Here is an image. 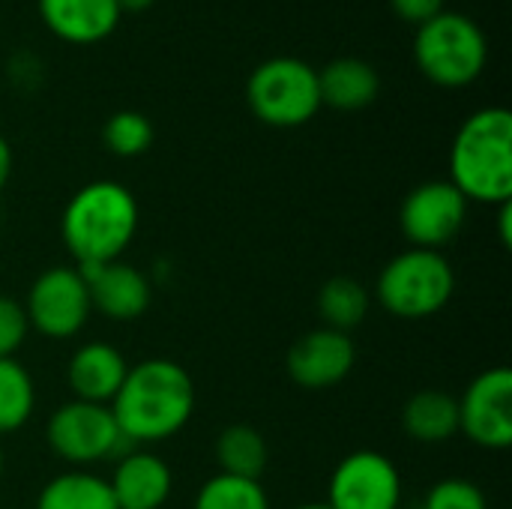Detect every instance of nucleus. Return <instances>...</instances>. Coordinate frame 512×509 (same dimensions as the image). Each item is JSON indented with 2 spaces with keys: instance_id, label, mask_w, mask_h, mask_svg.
Returning a JSON list of instances; mask_svg holds the SVG:
<instances>
[{
  "instance_id": "obj_12",
  "label": "nucleus",
  "mask_w": 512,
  "mask_h": 509,
  "mask_svg": "<svg viewBox=\"0 0 512 509\" xmlns=\"http://www.w3.org/2000/svg\"><path fill=\"white\" fill-rule=\"evenodd\" d=\"M354 363H357V348L351 336L330 327L309 330L291 345L285 357L288 378L309 393L339 387L351 375Z\"/></svg>"
},
{
  "instance_id": "obj_7",
  "label": "nucleus",
  "mask_w": 512,
  "mask_h": 509,
  "mask_svg": "<svg viewBox=\"0 0 512 509\" xmlns=\"http://www.w3.org/2000/svg\"><path fill=\"white\" fill-rule=\"evenodd\" d=\"M45 441L57 459L87 471L105 459H120L132 444L123 438L108 405L72 399L60 405L45 423Z\"/></svg>"
},
{
  "instance_id": "obj_8",
  "label": "nucleus",
  "mask_w": 512,
  "mask_h": 509,
  "mask_svg": "<svg viewBox=\"0 0 512 509\" xmlns=\"http://www.w3.org/2000/svg\"><path fill=\"white\" fill-rule=\"evenodd\" d=\"M27 324L45 339H72L90 321V291L78 267L42 270L21 303Z\"/></svg>"
},
{
  "instance_id": "obj_3",
  "label": "nucleus",
  "mask_w": 512,
  "mask_h": 509,
  "mask_svg": "<svg viewBox=\"0 0 512 509\" xmlns=\"http://www.w3.org/2000/svg\"><path fill=\"white\" fill-rule=\"evenodd\" d=\"M450 183L477 204L512 201V114L501 105L474 111L450 147Z\"/></svg>"
},
{
  "instance_id": "obj_21",
  "label": "nucleus",
  "mask_w": 512,
  "mask_h": 509,
  "mask_svg": "<svg viewBox=\"0 0 512 509\" xmlns=\"http://www.w3.org/2000/svg\"><path fill=\"white\" fill-rule=\"evenodd\" d=\"M369 303L372 297L366 285L351 276H333L318 291V312L324 318V327L339 333H351L354 327H360L369 315Z\"/></svg>"
},
{
  "instance_id": "obj_5",
  "label": "nucleus",
  "mask_w": 512,
  "mask_h": 509,
  "mask_svg": "<svg viewBox=\"0 0 512 509\" xmlns=\"http://www.w3.org/2000/svg\"><path fill=\"white\" fill-rule=\"evenodd\" d=\"M414 60L432 84L459 90L483 75L489 60V42L474 18L444 9L417 27Z\"/></svg>"
},
{
  "instance_id": "obj_13",
  "label": "nucleus",
  "mask_w": 512,
  "mask_h": 509,
  "mask_svg": "<svg viewBox=\"0 0 512 509\" xmlns=\"http://www.w3.org/2000/svg\"><path fill=\"white\" fill-rule=\"evenodd\" d=\"M81 273L87 279L93 312L105 315L108 321L126 324V321L141 318L150 309V300H153L150 279L138 267L126 264L123 258L99 264V267H84Z\"/></svg>"
},
{
  "instance_id": "obj_10",
  "label": "nucleus",
  "mask_w": 512,
  "mask_h": 509,
  "mask_svg": "<svg viewBox=\"0 0 512 509\" xmlns=\"http://www.w3.org/2000/svg\"><path fill=\"white\" fill-rule=\"evenodd\" d=\"M459 402V432L483 450H507L512 444V372L492 366L480 372Z\"/></svg>"
},
{
  "instance_id": "obj_16",
  "label": "nucleus",
  "mask_w": 512,
  "mask_h": 509,
  "mask_svg": "<svg viewBox=\"0 0 512 509\" xmlns=\"http://www.w3.org/2000/svg\"><path fill=\"white\" fill-rule=\"evenodd\" d=\"M126 372H129V363L114 345L87 342L72 354L69 369H66V381H69L72 399L111 405Z\"/></svg>"
},
{
  "instance_id": "obj_19",
  "label": "nucleus",
  "mask_w": 512,
  "mask_h": 509,
  "mask_svg": "<svg viewBox=\"0 0 512 509\" xmlns=\"http://www.w3.org/2000/svg\"><path fill=\"white\" fill-rule=\"evenodd\" d=\"M36 509H117V504L105 477L72 468L42 486Z\"/></svg>"
},
{
  "instance_id": "obj_27",
  "label": "nucleus",
  "mask_w": 512,
  "mask_h": 509,
  "mask_svg": "<svg viewBox=\"0 0 512 509\" xmlns=\"http://www.w3.org/2000/svg\"><path fill=\"white\" fill-rule=\"evenodd\" d=\"M444 3H447V0H390L393 12H396L402 21L414 24V27L426 24V21L435 18L438 12H444Z\"/></svg>"
},
{
  "instance_id": "obj_31",
  "label": "nucleus",
  "mask_w": 512,
  "mask_h": 509,
  "mask_svg": "<svg viewBox=\"0 0 512 509\" xmlns=\"http://www.w3.org/2000/svg\"><path fill=\"white\" fill-rule=\"evenodd\" d=\"M294 509H330L327 504H303V507H294Z\"/></svg>"
},
{
  "instance_id": "obj_15",
  "label": "nucleus",
  "mask_w": 512,
  "mask_h": 509,
  "mask_svg": "<svg viewBox=\"0 0 512 509\" xmlns=\"http://www.w3.org/2000/svg\"><path fill=\"white\" fill-rule=\"evenodd\" d=\"M36 9L48 33L69 45L105 42L123 18L117 0H36Z\"/></svg>"
},
{
  "instance_id": "obj_25",
  "label": "nucleus",
  "mask_w": 512,
  "mask_h": 509,
  "mask_svg": "<svg viewBox=\"0 0 512 509\" xmlns=\"http://www.w3.org/2000/svg\"><path fill=\"white\" fill-rule=\"evenodd\" d=\"M423 509H489V504L477 483L465 477H447L429 489Z\"/></svg>"
},
{
  "instance_id": "obj_28",
  "label": "nucleus",
  "mask_w": 512,
  "mask_h": 509,
  "mask_svg": "<svg viewBox=\"0 0 512 509\" xmlns=\"http://www.w3.org/2000/svg\"><path fill=\"white\" fill-rule=\"evenodd\" d=\"M498 237H501V246L510 249L512 243V201L498 207Z\"/></svg>"
},
{
  "instance_id": "obj_9",
  "label": "nucleus",
  "mask_w": 512,
  "mask_h": 509,
  "mask_svg": "<svg viewBox=\"0 0 512 509\" xmlns=\"http://www.w3.org/2000/svg\"><path fill=\"white\" fill-rule=\"evenodd\" d=\"M468 219V198L450 180H429L414 186L399 210V228L414 249L441 252L450 246Z\"/></svg>"
},
{
  "instance_id": "obj_20",
  "label": "nucleus",
  "mask_w": 512,
  "mask_h": 509,
  "mask_svg": "<svg viewBox=\"0 0 512 509\" xmlns=\"http://www.w3.org/2000/svg\"><path fill=\"white\" fill-rule=\"evenodd\" d=\"M270 450L267 441L258 429L237 423L219 432L216 438V465L219 474L228 477H240V480H261L264 468H267Z\"/></svg>"
},
{
  "instance_id": "obj_4",
  "label": "nucleus",
  "mask_w": 512,
  "mask_h": 509,
  "mask_svg": "<svg viewBox=\"0 0 512 509\" xmlns=\"http://www.w3.org/2000/svg\"><path fill=\"white\" fill-rule=\"evenodd\" d=\"M456 291L453 264L435 249H405L384 264L375 282L381 309L402 321H426L447 309Z\"/></svg>"
},
{
  "instance_id": "obj_22",
  "label": "nucleus",
  "mask_w": 512,
  "mask_h": 509,
  "mask_svg": "<svg viewBox=\"0 0 512 509\" xmlns=\"http://www.w3.org/2000/svg\"><path fill=\"white\" fill-rule=\"evenodd\" d=\"M36 405V387L30 372L15 360L3 357L0 360V438L18 432Z\"/></svg>"
},
{
  "instance_id": "obj_18",
  "label": "nucleus",
  "mask_w": 512,
  "mask_h": 509,
  "mask_svg": "<svg viewBox=\"0 0 512 509\" xmlns=\"http://www.w3.org/2000/svg\"><path fill=\"white\" fill-rule=\"evenodd\" d=\"M402 429L417 444H444L459 435V402L441 390L414 393L402 408Z\"/></svg>"
},
{
  "instance_id": "obj_30",
  "label": "nucleus",
  "mask_w": 512,
  "mask_h": 509,
  "mask_svg": "<svg viewBox=\"0 0 512 509\" xmlns=\"http://www.w3.org/2000/svg\"><path fill=\"white\" fill-rule=\"evenodd\" d=\"M156 0H117V6H120V12H144V9H150Z\"/></svg>"
},
{
  "instance_id": "obj_2",
  "label": "nucleus",
  "mask_w": 512,
  "mask_h": 509,
  "mask_svg": "<svg viewBox=\"0 0 512 509\" xmlns=\"http://www.w3.org/2000/svg\"><path fill=\"white\" fill-rule=\"evenodd\" d=\"M138 219V201L123 183L93 180L69 198L60 234L69 255L84 270L120 261L138 234Z\"/></svg>"
},
{
  "instance_id": "obj_29",
  "label": "nucleus",
  "mask_w": 512,
  "mask_h": 509,
  "mask_svg": "<svg viewBox=\"0 0 512 509\" xmlns=\"http://www.w3.org/2000/svg\"><path fill=\"white\" fill-rule=\"evenodd\" d=\"M9 174H12V147H9V141L0 135V192H3V186L9 183Z\"/></svg>"
},
{
  "instance_id": "obj_32",
  "label": "nucleus",
  "mask_w": 512,
  "mask_h": 509,
  "mask_svg": "<svg viewBox=\"0 0 512 509\" xmlns=\"http://www.w3.org/2000/svg\"><path fill=\"white\" fill-rule=\"evenodd\" d=\"M0 477H3V450H0Z\"/></svg>"
},
{
  "instance_id": "obj_26",
  "label": "nucleus",
  "mask_w": 512,
  "mask_h": 509,
  "mask_svg": "<svg viewBox=\"0 0 512 509\" xmlns=\"http://www.w3.org/2000/svg\"><path fill=\"white\" fill-rule=\"evenodd\" d=\"M27 333H30V324H27L24 306L12 297L0 294V360L15 357L18 348L24 345Z\"/></svg>"
},
{
  "instance_id": "obj_6",
  "label": "nucleus",
  "mask_w": 512,
  "mask_h": 509,
  "mask_svg": "<svg viewBox=\"0 0 512 509\" xmlns=\"http://www.w3.org/2000/svg\"><path fill=\"white\" fill-rule=\"evenodd\" d=\"M249 111L276 129L309 123L321 111L318 69L300 57H270L246 81Z\"/></svg>"
},
{
  "instance_id": "obj_17",
  "label": "nucleus",
  "mask_w": 512,
  "mask_h": 509,
  "mask_svg": "<svg viewBox=\"0 0 512 509\" xmlns=\"http://www.w3.org/2000/svg\"><path fill=\"white\" fill-rule=\"evenodd\" d=\"M321 105L336 111H363L378 99L381 78L372 63L360 57H336L318 72Z\"/></svg>"
},
{
  "instance_id": "obj_23",
  "label": "nucleus",
  "mask_w": 512,
  "mask_h": 509,
  "mask_svg": "<svg viewBox=\"0 0 512 509\" xmlns=\"http://www.w3.org/2000/svg\"><path fill=\"white\" fill-rule=\"evenodd\" d=\"M192 509H270V501L258 480L216 474L198 489Z\"/></svg>"
},
{
  "instance_id": "obj_24",
  "label": "nucleus",
  "mask_w": 512,
  "mask_h": 509,
  "mask_svg": "<svg viewBox=\"0 0 512 509\" xmlns=\"http://www.w3.org/2000/svg\"><path fill=\"white\" fill-rule=\"evenodd\" d=\"M153 123L141 111H117L102 126V141L114 156L135 159L150 150L153 144Z\"/></svg>"
},
{
  "instance_id": "obj_11",
  "label": "nucleus",
  "mask_w": 512,
  "mask_h": 509,
  "mask_svg": "<svg viewBox=\"0 0 512 509\" xmlns=\"http://www.w3.org/2000/svg\"><path fill=\"white\" fill-rule=\"evenodd\" d=\"M402 504V474L378 450H357L345 456L327 489L330 509H399Z\"/></svg>"
},
{
  "instance_id": "obj_14",
  "label": "nucleus",
  "mask_w": 512,
  "mask_h": 509,
  "mask_svg": "<svg viewBox=\"0 0 512 509\" xmlns=\"http://www.w3.org/2000/svg\"><path fill=\"white\" fill-rule=\"evenodd\" d=\"M117 509H162L171 498L174 474L150 450H126L108 480Z\"/></svg>"
},
{
  "instance_id": "obj_1",
  "label": "nucleus",
  "mask_w": 512,
  "mask_h": 509,
  "mask_svg": "<svg viewBox=\"0 0 512 509\" xmlns=\"http://www.w3.org/2000/svg\"><path fill=\"white\" fill-rule=\"evenodd\" d=\"M195 402L192 375L174 360L150 357L129 366L108 408L129 444H159L186 429Z\"/></svg>"
}]
</instances>
